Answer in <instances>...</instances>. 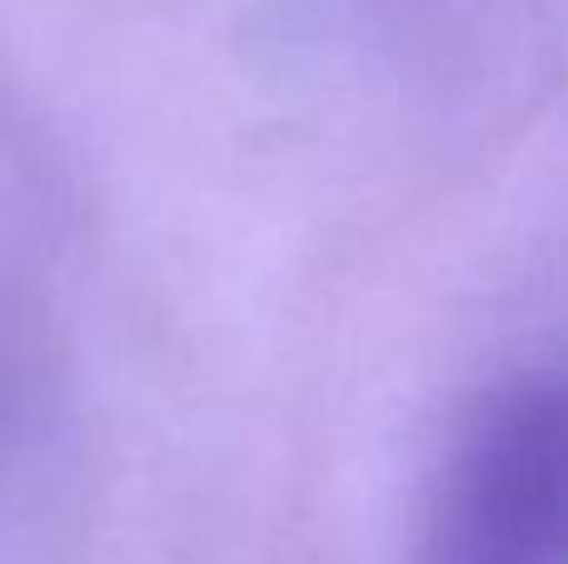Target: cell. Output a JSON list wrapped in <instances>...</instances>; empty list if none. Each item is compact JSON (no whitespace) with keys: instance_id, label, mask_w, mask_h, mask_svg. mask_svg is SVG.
<instances>
[{"instance_id":"1","label":"cell","mask_w":568,"mask_h":564,"mask_svg":"<svg viewBox=\"0 0 568 564\" xmlns=\"http://www.w3.org/2000/svg\"><path fill=\"white\" fill-rule=\"evenodd\" d=\"M564 390L504 385L474 410L424 520V564H559Z\"/></svg>"}]
</instances>
